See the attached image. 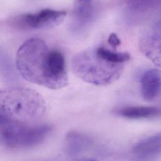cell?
I'll list each match as a JSON object with an SVG mask.
<instances>
[{
    "instance_id": "1",
    "label": "cell",
    "mask_w": 161,
    "mask_h": 161,
    "mask_svg": "<svg viewBox=\"0 0 161 161\" xmlns=\"http://www.w3.org/2000/svg\"><path fill=\"white\" fill-rule=\"evenodd\" d=\"M16 65L21 75L31 83L51 89H59L68 84L64 55L50 48L41 38L28 39L20 46Z\"/></svg>"
},
{
    "instance_id": "12",
    "label": "cell",
    "mask_w": 161,
    "mask_h": 161,
    "mask_svg": "<svg viewBox=\"0 0 161 161\" xmlns=\"http://www.w3.org/2000/svg\"><path fill=\"white\" fill-rule=\"evenodd\" d=\"M97 52L107 60L116 64H123L130 59V55L128 52H116L104 47H96Z\"/></svg>"
},
{
    "instance_id": "9",
    "label": "cell",
    "mask_w": 161,
    "mask_h": 161,
    "mask_svg": "<svg viewBox=\"0 0 161 161\" xmlns=\"http://www.w3.org/2000/svg\"><path fill=\"white\" fill-rule=\"evenodd\" d=\"M116 114L128 119H140L161 117V108L156 106H128L116 111Z\"/></svg>"
},
{
    "instance_id": "3",
    "label": "cell",
    "mask_w": 161,
    "mask_h": 161,
    "mask_svg": "<svg viewBox=\"0 0 161 161\" xmlns=\"http://www.w3.org/2000/svg\"><path fill=\"white\" fill-rule=\"evenodd\" d=\"M74 74L84 82L96 86H106L116 81L124 70V64L111 62L97 52L96 48L77 53L72 60Z\"/></svg>"
},
{
    "instance_id": "6",
    "label": "cell",
    "mask_w": 161,
    "mask_h": 161,
    "mask_svg": "<svg viewBox=\"0 0 161 161\" xmlns=\"http://www.w3.org/2000/svg\"><path fill=\"white\" fill-rule=\"evenodd\" d=\"M138 46L147 58L161 68V22L143 33L140 38Z\"/></svg>"
},
{
    "instance_id": "7",
    "label": "cell",
    "mask_w": 161,
    "mask_h": 161,
    "mask_svg": "<svg viewBox=\"0 0 161 161\" xmlns=\"http://www.w3.org/2000/svg\"><path fill=\"white\" fill-rule=\"evenodd\" d=\"M140 92L143 99L151 101L161 94V70L150 69L145 70L140 77Z\"/></svg>"
},
{
    "instance_id": "8",
    "label": "cell",
    "mask_w": 161,
    "mask_h": 161,
    "mask_svg": "<svg viewBox=\"0 0 161 161\" xmlns=\"http://www.w3.org/2000/svg\"><path fill=\"white\" fill-rule=\"evenodd\" d=\"M92 145L88 135L79 131H69L65 138V150L70 156H77L87 151Z\"/></svg>"
},
{
    "instance_id": "2",
    "label": "cell",
    "mask_w": 161,
    "mask_h": 161,
    "mask_svg": "<svg viewBox=\"0 0 161 161\" xmlns=\"http://www.w3.org/2000/svg\"><path fill=\"white\" fill-rule=\"evenodd\" d=\"M46 111L43 97L25 87L0 89V125H34Z\"/></svg>"
},
{
    "instance_id": "13",
    "label": "cell",
    "mask_w": 161,
    "mask_h": 161,
    "mask_svg": "<svg viewBox=\"0 0 161 161\" xmlns=\"http://www.w3.org/2000/svg\"><path fill=\"white\" fill-rule=\"evenodd\" d=\"M108 43L113 47L116 48L121 44V41L115 33H111L108 38Z\"/></svg>"
},
{
    "instance_id": "11",
    "label": "cell",
    "mask_w": 161,
    "mask_h": 161,
    "mask_svg": "<svg viewBox=\"0 0 161 161\" xmlns=\"http://www.w3.org/2000/svg\"><path fill=\"white\" fill-rule=\"evenodd\" d=\"M74 31L81 32L92 18V0H76L74 8Z\"/></svg>"
},
{
    "instance_id": "4",
    "label": "cell",
    "mask_w": 161,
    "mask_h": 161,
    "mask_svg": "<svg viewBox=\"0 0 161 161\" xmlns=\"http://www.w3.org/2000/svg\"><path fill=\"white\" fill-rule=\"evenodd\" d=\"M48 125H12L3 126L1 135L3 142L13 148H26L40 144L51 131Z\"/></svg>"
},
{
    "instance_id": "10",
    "label": "cell",
    "mask_w": 161,
    "mask_h": 161,
    "mask_svg": "<svg viewBox=\"0 0 161 161\" xmlns=\"http://www.w3.org/2000/svg\"><path fill=\"white\" fill-rule=\"evenodd\" d=\"M133 153L140 157H150L161 154V133L150 136L137 142Z\"/></svg>"
},
{
    "instance_id": "5",
    "label": "cell",
    "mask_w": 161,
    "mask_h": 161,
    "mask_svg": "<svg viewBox=\"0 0 161 161\" xmlns=\"http://www.w3.org/2000/svg\"><path fill=\"white\" fill-rule=\"evenodd\" d=\"M66 16L64 11L45 9L35 13L23 14L15 18V26L23 30H45L60 24Z\"/></svg>"
}]
</instances>
